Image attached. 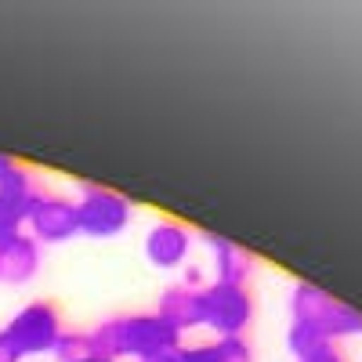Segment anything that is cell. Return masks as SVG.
<instances>
[{
    "label": "cell",
    "instance_id": "6da1fadb",
    "mask_svg": "<svg viewBox=\"0 0 362 362\" xmlns=\"http://www.w3.org/2000/svg\"><path fill=\"white\" fill-rule=\"evenodd\" d=\"M87 337H90V355L109 358V362H119V358L148 362V358H160V355L181 348V334L174 326H167L156 312L105 319Z\"/></svg>",
    "mask_w": 362,
    "mask_h": 362
},
{
    "label": "cell",
    "instance_id": "7a4b0ae2",
    "mask_svg": "<svg viewBox=\"0 0 362 362\" xmlns=\"http://www.w3.org/2000/svg\"><path fill=\"white\" fill-rule=\"evenodd\" d=\"M290 315L293 322H305L312 329L334 344L341 337H358L362 334V312L337 300L334 293H326L312 283H297L293 293H290Z\"/></svg>",
    "mask_w": 362,
    "mask_h": 362
},
{
    "label": "cell",
    "instance_id": "3957f363",
    "mask_svg": "<svg viewBox=\"0 0 362 362\" xmlns=\"http://www.w3.org/2000/svg\"><path fill=\"white\" fill-rule=\"evenodd\" d=\"M254 319V300L247 286L232 283H206L199 286V326L214 329L221 337H243V329Z\"/></svg>",
    "mask_w": 362,
    "mask_h": 362
},
{
    "label": "cell",
    "instance_id": "277c9868",
    "mask_svg": "<svg viewBox=\"0 0 362 362\" xmlns=\"http://www.w3.org/2000/svg\"><path fill=\"white\" fill-rule=\"evenodd\" d=\"M134 218V206L127 196H119L112 189L102 185H83L80 199H76V221H80V235L90 239H112L119 235Z\"/></svg>",
    "mask_w": 362,
    "mask_h": 362
},
{
    "label": "cell",
    "instance_id": "5b68a950",
    "mask_svg": "<svg viewBox=\"0 0 362 362\" xmlns=\"http://www.w3.org/2000/svg\"><path fill=\"white\" fill-rule=\"evenodd\" d=\"M8 341L15 344V351L25 355H47L54 348V341L62 337V315L51 300H33L22 312H15V319L4 326Z\"/></svg>",
    "mask_w": 362,
    "mask_h": 362
},
{
    "label": "cell",
    "instance_id": "8992f818",
    "mask_svg": "<svg viewBox=\"0 0 362 362\" xmlns=\"http://www.w3.org/2000/svg\"><path fill=\"white\" fill-rule=\"evenodd\" d=\"M29 228H33L37 243H66V239L80 235V221H76V199L54 196L37 189V196L29 199Z\"/></svg>",
    "mask_w": 362,
    "mask_h": 362
},
{
    "label": "cell",
    "instance_id": "52a82bcc",
    "mask_svg": "<svg viewBox=\"0 0 362 362\" xmlns=\"http://www.w3.org/2000/svg\"><path fill=\"white\" fill-rule=\"evenodd\" d=\"M37 189L40 185L22 163L0 181V247L22 235V228L29 221V199L37 196Z\"/></svg>",
    "mask_w": 362,
    "mask_h": 362
},
{
    "label": "cell",
    "instance_id": "ba28073f",
    "mask_svg": "<svg viewBox=\"0 0 362 362\" xmlns=\"http://www.w3.org/2000/svg\"><path fill=\"white\" fill-rule=\"evenodd\" d=\"M189 250H192V232L181 221H156L153 228H148V235H145L148 264H156L163 272L181 268L185 257H189Z\"/></svg>",
    "mask_w": 362,
    "mask_h": 362
},
{
    "label": "cell",
    "instance_id": "9c48e42d",
    "mask_svg": "<svg viewBox=\"0 0 362 362\" xmlns=\"http://www.w3.org/2000/svg\"><path fill=\"white\" fill-rule=\"evenodd\" d=\"M148 362H254V351L243 337H221L214 344H189V348L181 344Z\"/></svg>",
    "mask_w": 362,
    "mask_h": 362
},
{
    "label": "cell",
    "instance_id": "30bf717a",
    "mask_svg": "<svg viewBox=\"0 0 362 362\" xmlns=\"http://www.w3.org/2000/svg\"><path fill=\"white\" fill-rule=\"evenodd\" d=\"M40 268V243L33 235H18L0 247V283H29Z\"/></svg>",
    "mask_w": 362,
    "mask_h": 362
},
{
    "label": "cell",
    "instance_id": "8fae6325",
    "mask_svg": "<svg viewBox=\"0 0 362 362\" xmlns=\"http://www.w3.org/2000/svg\"><path fill=\"white\" fill-rule=\"evenodd\" d=\"M203 239H206L210 254H214V272H218L214 283L247 286L250 272H254V257H250L243 247H235L232 239H225V235H203Z\"/></svg>",
    "mask_w": 362,
    "mask_h": 362
},
{
    "label": "cell",
    "instance_id": "7c38bea8",
    "mask_svg": "<svg viewBox=\"0 0 362 362\" xmlns=\"http://www.w3.org/2000/svg\"><path fill=\"white\" fill-rule=\"evenodd\" d=\"M156 315L174 326L177 334H185V329H196L199 326V290L177 283V286H167L163 297H160V308Z\"/></svg>",
    "mask_w": 362,
    "mask_h": 362
},
{
    "label": "cell",
    "instance_id": "4fadbf2b",
    "mask_svg": "<svg viewBox=\"0 0 362 362\" xmlns=\"http://www.w3.org/2000/svg\"><path fill=\"white\" fill-rule=\"evenodd\" d=\"M286 348L297 362H305L312 355H319L322 348H329V341L319 334V329L305 326V322H290V334H286Z\"/></svg>",
    "mask_w": 362,
    "mask_h": 362
},
{
    "label": "cell",
    "instance_id": "5bb4252c",
    "mask_svg": "<svg viewBox=\"0 0 362 362\" xmlns=\"http://www.w3.org/2000/svg\"><path fill=\"white\" fill-rule=\"evenodd\" d=\"M51 355L58 362H83V358H90V337L80 334V329H62V337L54 341Z\"/></svg>",
    "mask_w": 362,
    "mask_h": 362
},
{
    "label": "cell",
    "instance_id": "9a60e30c",
    "mask_svg": "<svg viewBox=\"0 0 362 362\" xmlns=\"http://www.w3.org/2000/svg\"><path fill=\"white\" fill-rule=\"evenodd\" d=\"M0 362H22V355L15 351V344L8 341L4 329H0Z\"/></svg>",
    "mask_w": 362,
    "mask_h": 362
},
{
    "label": "cell",
    "instance_id": "2e32d148",
    "mask_svg": "<svg viewBox=\"0 0 362 362\" xmlns=\"http://www.w3.org/2000/svg\"><path fill=\"white\" fill-rule=\"evenodd\" d=\"M305 362H344V358L337 355V348H334V344H329V348H322L319 355H312V358H305Z\"/></svg>",
    "mask_w": 362,
    "mask_h": 362
},
{
    "label": "cell",
    "instance_id": "e0dca14e",
    "mask_svg": "<svg viewBox=\"0 0 362 362\" xmlns=\"http://www.w3.org/2000/svg\"><path fill=\"white\" fill-rule=\"evenodd\" d=\"M15 167H18V163H15L11 156H4V153H0V181H4V177H8V174H11Z\"/></svg>",
    "mask_w": 362,
    "mask_h": 362
},
{
    "label": "cell",
    "instance_id": "ac0fdd59",
    "mask_svg": "<svg viewBox=\"0 0 362 362\" xmlns=\"http://www.w3.org/2000/svg\"><path fill=\"white\" fill-rule=\"evenodd\" d=\"M83 362H109V358H95V355H90V358H83Z\"/></svg>",
    "mask_w": 362,
    "mask_h": 362
}]
</instances>
